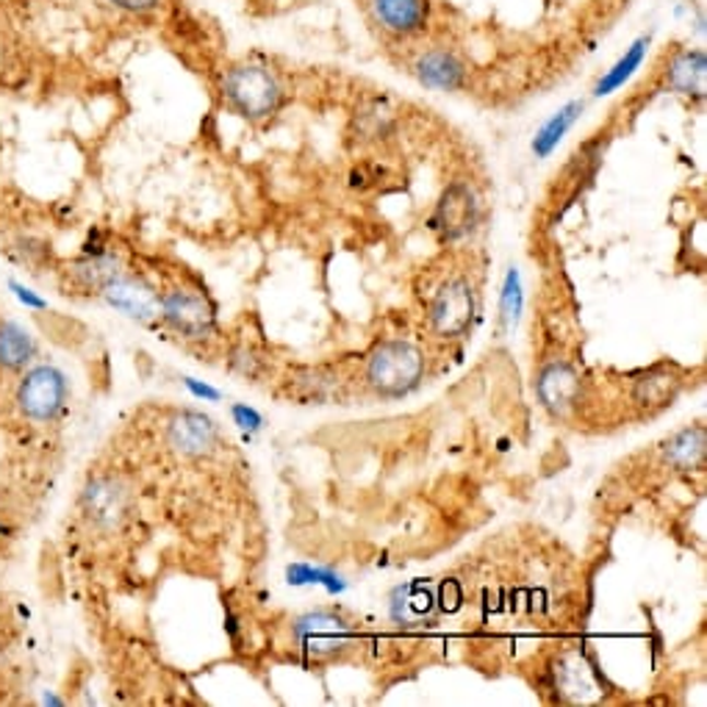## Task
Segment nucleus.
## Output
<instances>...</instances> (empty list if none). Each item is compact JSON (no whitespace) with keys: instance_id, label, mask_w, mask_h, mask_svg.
I'll return each instance as SVG.
<instances>
[{"instance_id":"1","label":"nucleus","mask_w":707,"mask_h":707,"mask_svg":"<svg viewBox=\"0 0 707 707\" xmlns=\"http://www.w3.org/2000/svg\"><path fill=\"white\" fill-rule=\"evenodd\" d=\"M222 92H225L231 106L247 120H264V117L275 115L283 97L278 79L261 64L234 67L225 75Z\"/></svg>"},{"instance_id":"2","label":"nucleus","mask_w":707,"mask_h":707,"mask_svg":"<svg viewBox=\"0 0 707 707\" xmlns=\"http://www.w3.org/2000/svg\"><path fill=\"white\" fill-rule=\"evenodd\" d=\"M425 375V358L408 342H386L372 353L366 380L386 397L408 394Z\"/></svg>"},{"instance_id":"3","label":"nucleus","mask_w":707,"mask_h":707,"mask_svg":"<svg viewBox=\"0 0 707 707\" xmlns=\"http://www.w3.org/2000/svg\"><path fill=\"white\" fill-rule=\"evenodd\" d=\"M67 397H70V386L64 372L48 364L25 372L17 386L20 411L34 422H54L64 411Z\"/></svg>"},{"instance_id":"4","label":"nucleus","mask_w":707,"mask_h":707,"mask_svg":"<svg viewBox=\"0 0 707 707\" xmlns=\"http://www.w3.org/2000/svg\"><path fill=\"white\" fill-rule=\"evenodd\" d=\"M294 638L311 655H333L350 644V627L342 616L328 611L306 613L294 622Z\"/></svg>"},{"instance_id":"5","label":"nucleus","mask_w":707,"mask_h":707,"mask_svg":"<svg viewBox=\"0 0 707 707\" xmlns=\"http://www.w3.org/2000/svg\"><path fill=\"white\" fill-rule=\"evenodd\" d=\"M474 317V294L467 281H450L431 306V325L441 337H458Z\"/></svg>"},{"instance_id":"6","label":"nucleus","mask_w":707,"mask_h":707,"mask_svg":"<svg viewBox=\"0 0 707 707\" xmlns=\"http://www.w3.org/2000/svg\"><path fill=\"white\" fill-rule=\"evenodd\" d=\"M162 317L186 339H203L214 328V311L198 294L173 292L162 301Z\"/></svg>"},{"instance_id":"7","label":"nucleus","mask_w":707,"mask_h":707,"mask_svg":"<svg viewBox=\"0 0 707 707\" xmlns=\"http://www.w3.org/2000/svg\"><path fill=\"white\" fill-rule=\"evenodd\" d=\"M103 297L108 301V306H115L117 311H122L126 317L139 319V322H151L162 311V301L144 283L131 281V278H120L103 286Z\"/></svg>"},{"instance_id":"8","label":"nucleus","mask_w":707,"mask_h":707,"mask_svg":"<svg viewBox=\"0 0 707 707\" xmlns=\"http://www.w3.org/2000/svg\"><path fill=\"white\" fill-rule=\"evenodd\" d=\"M84 510L92 522L101 528H117L128 510L126 488L111 478L92 480L84 492Z\"/></svg>"},{"instance_id":"9","label":"nucleus","mask_w":707,"mask_h":707,"mask_svg":"<svg viewBox=\"0 0 707 707\" xmlns=\"http://www.w3.org/2000/svg\"><path fill=\"white\" fill-rule=\"evenodd\" d=\"M216 441V425L200 411H180L169 422V444L184 456H205Z\"/></svg>"},{"instance_id":"10","label":"nucleus","mask_w":707,"mask_h":707,"mask_svg":"<svg viewBox=\"0 0 707 707\" xmlns=\"http://www.w3.org/2000/svg\"><path fill=\"white\" fill-rule=\"evenodd\" d=\"M474 220H478V205H474L472 189L463 184H452L438 203V228L444 231V236L458 239L474 228Z\"/></svg>"},{"instance_id":"11","label":"nucleus","mask_w":707,"mask_h":707,"mask_svg":"<svg viewBox=\"0 0 707 707\" xmlns=\"http://www.w3.org/2000/svg\"><path fill=\"white\" fill-rule=\"evenodd\" d=\"M372 14L389 34H420L427 25V0H372Z\"/></svg>"},{"instance_id":"12","label":"nucleus","mask_w":707,"mask_h":707,"mask_svg":"<svg viewBox=\"0 0 707 707\" xmlns=\"http://www.w3.org/2000/svg\"><path fill=\"white\" fill-rule=\"evenodd\" d=\"M539 397L550 411L564 414L580 397V375L569 364H550L539 375Z\"/></svg>"},{"instance_id":"13","label":"nucleus","mask_w":707,"mask_h":707,"mask_svg":"<svg viewBox=\"0 0 707 707\" xmlns=\"http://www.w3.org/2000/svg\"><path fill=\"white\" fill-rule=\"evenodd\" d=\"M463 75H467V70H463L461 59L450 50H431L416 61V79L431 90H458L463 84Z\"/></svg>"},{"instance_id":"14","label":"nucleus","mask_w":707,"mask_h":707,"mask_svg":"<svg viewBox=\"0 0 707 707\" xmlns=\"http://www.w3.org/2000/svg\"><path fill=\"white\" fill-rule=\"evenodd\" d=\"M433 608H436V600H433L431 588L425 582H408L405 588L394 593V602H391V616L394 622L408 624V627H416L422 622H431Z\"/></svg>"},{"instance_id":"15","label":"nucleus","mask_w":707,"mask_h":707,"mask_svg":"<svg viewBox=\"0 0 707 707\" xmlns=\"http://www.w3.org/2000/svg\"><path fill=\"white\" fill-rule=\"evenodd\" d=\"M36 355V342L17 322H0V366L23 369Z\"/></svg>"},{"instance_id":"16","label":"nucleus","mask_w":707,"mask_h":707,"mask_svg":"<svg viewBox=\"0 0 707 707\" xmlns=\"http://www.w3.org/2000/svg\"><path fill=\"white\" fill-rule=\"evenodd\" d=\"M705 54L702 50H685L672 61L669 84L683 95H705Z\"/></svg>"},{"instance_id":"17","label":"nucleus","mask_w":707,"mask_h":707,"mask_svg":"<svg viewBox=\"0 0 707 707\" xmlns=\"http://www.w3.org/2000/svg\"><path fill=\"white\" fill-rule=\"evenodd\" d=\"M705 458V427H688L665 444V461L677 469H696Z\"/></svg>"},{"instance_id":"18","label":"nucleus","mask_w":707,"mask_h":707,"mask_svg":"<svg viewBox=\"0 0 707 707\" xmlns=\"http://www.w3.org/2000/svg\"><path fill=\"white\" fill-rule=\"evenodd\" d=\"M580 111H582V103H569L566 108H561V111H557V115L539 131V137H535L533 142V151L539 153V156H550L552 148H555V144L564 139V133L575 126Z\"/></svg>"},{"instance_id":"19","label":"nucleus","mask_w":707,"mask_h":707,"mask_svg":"<svg viewBox=\"0 0 707 707\" xmlns=\"http://www.w3.org/2000/svg\"><path fill=\"white\" fill-rule=\"evenodd\" d=\"M647 48H649V39L644 36V39H638V43L633 45V48H629L627 54H624L622 59L616 61V67H613V70L608 72L605 79H602L600 84H597V95H611L613 90H618V86H622L624 81H627L629 75H633V72H636L638 67H641Z\"/></svg>"},{"instance_id":"20","label":"nucleus","mask_w":707,"mask_h":707,"mask_svg":"<svg viewBox=\"0 0 707 707\" xmlns=\"http://www.w3.org/2000/svg\"><path fill=\"white\" fill-rule=\"evenodd\" d=\"M75 278H79L84 286L103 288L106 283L115 281L120 272H117V261L111 256H103V252H95L92 258H84L81 264H75Z\"/></svg>"},{"instance_id":"21","label":"nucleus","mask_w":707,"mask_h":707,"mask_svg":"<svg viewBox=\"0 0 707 707\" xmlns=\"http://www.w3.org/2000/svg\"><path fill=\"white\" fill-rule=\"evenodd\" d=\"M557 672L566 674V677H572V683H561V685H564L566 694L575 696V699H586L588 691H593V674L580 658H566Z\"/></svg>"},{"instance_id":"22","label":"nucleus","mask_w":707,"mask_h":707,"mask_svg":"<svg viewBox=\"0 0 707 707\" xmlns=\"http://www.w3.org/2000/svg\"><path fill=\"white\" fill-rule=\"evenodd\" d=\"M519 311H522V286H519V272L510 270L508 278H505L503 288V322L505 328L519 319Z\"/></svg>"},{"instance_id":"23","label":"nucleus","mask_w":707,"mask_h":707,"mask_svg":"<svg viewBox=\"0 0 707 707\" xmlns=\"http://www.w3.org/2000/svg\"><path fill=\"white\" fill-rule=\"evenodd\" d=\"M674 380L665 378V375H652V378H644L638 384V400L647 402V405H663L669 397H672Z\"/></svg>"},{"instance_id":"24","label":"nucleus","mask_w":707,"mask_h":707,"mask_svg":"<svg viewBox=\"0 0 707 707\" xmlns=\"http://www.w3.org/2000/svg\"><path fill=\"white\" fill-rule=\"evenodd\" d=\"M288 582H294V586H301V582H322V586H328L330 591H342L344 582L339 580L337 575H330V572H322V569H311V566H292L288 569Z\"/></svg>"},{"instance_id":"25","label":"nucleus","mask_w":707,"mask_h":707,"mask_svg":"<svg viewBox=\"0 0 707 707\" xmlns=\"http://www.w3.org/2000/svg\"><path fill=\"white\" fill-rule=\"evenodd\" d=\"M234 420L236 425L245 427V431H258V427H261V416H258L252 408L245 405H234Z\"/></svg>"},{"instance_id":"26","label":"nucleus","mask_w":707,"mask_h":707,"mask_svg":"<svg viewBox=\"0 0 707 707\" xmlns=\"http://www.w3.org/2000/svg\"><path fill=\"white\" fill-rule=\"evenodd\" d=\"M108 3H115L117 9H126V12H153L162 0H108Z\"/></svg>"},{"instance_id":"27","label":"nucleus","mask_w":707,"mask_h":707,"mask_svg":"<svg viewBox=\"0 0 707 707\" xmlns=\"http://www.w3.org/2000/svg\"><path fill=\"white\" fill-rule=\"evenodd\" d=\"M186 386H189V389H192L198 397H205V400H216V397H220V391L209 389V386H200L198 380H192V378H186Z\"/></svg>"},{"instance_id":"28","label":"nucleus","mask_w":707,"mask_h":707,"mask_svg":"<svg viewBox=\"0 0 707 707\" xmlns=\"http://www.w3.org/2000/svg\"><path fill=\"white\" fill-rule=\"evenodd\" d=\"M12 288H14V292H17V297H20V301H23V303H28V306H36V308L43 306V301H36V297H34V294H31V292H28V288L17 286V283H12Z\"/></svg>"}]
</instances>
